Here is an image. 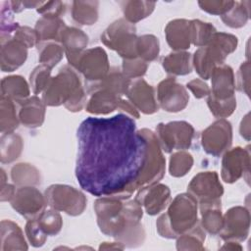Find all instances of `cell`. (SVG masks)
Listing matches in <instances>:
<instances>
[{
  "mask_svg": "<svg viewBox=\"0 0 251 251\" xmlns=\"http://www.w3.org/2000/svg\"><path fill=\"white\" fill-rule=\"evenodd\" d=\"M189 28L191 44L197 47L206 46L210 42L215 32H217L212 24L205 23L200 20L189 21Z\"/></svg>",
  "mask_w": 251,
  "mask_h": 251,
  "instance_id": "obj_39",
  "label": "cell"
},
{
  "mask_svg": "<svg viewBox=\"0 0 251 251\" xmlns=\"http://www.w3.org/2000/svg\"><path fill=\"white\" fill-rule=\"evenodd\" d=\"M46 205L67 215H81L87 204L84 193L68 184H52L44 192Z\"/></svg>",
  "mask_w": 251,
  "mask_h": 251,
  "instance_id": "obj_8",
  "label": "cell"
},
{
  "mask_svg": "<svg viewBox=\"0 0 251 251\" xmlns=\"http://www.w3.org/2000/svg\"><path fill=\"white\" fill-rule=\"evenodd\" d=\"M38 14L42 16H52L61 18L62 15L65 14L66 5L61 1H49L43 2L40 7L36 9Z\"/></svg>",
  "mask_w": 251,
  "mask_h": 251,
  "instance_id": "obj_51",
  "label": "cell"
},
{
  "mask_svg": "<svg viewBox=\"0 0 251 251\" xmlns=\"http://www.w3.org/2000/svg\"><path fill=\"white\" fill-rule=\"evenodd\" d=\"M12 37L22 42L27 49L35 45L37 46L39 43V37L36 30L27 25H20Z\"/></svg>",
  "mask_w": 251,
  "mask_h": 251,
  "instance_id": "obj_48",
  "label": "cell"
},
{
  "mask_svg": "<svg viewBox=\"0 0 251 251\" xmlns=\"http://www.w3.org/2000/svg\"><path fill=\"white\" fill-rule=\"evenodd\" d=\"M27 48L19 40L11 37L1 42L0 68L4 73H11L25 64Z\"/></svg>",
  "mask_w": 251,
  "mask_h": 251,
  "instance_id": "obj_21",
  "label": "cell"
},
{
  "mask_svg": "<svg viewBox=\"0 0 251 251\" xmlns=\"http://www.w3.org/2000/svg\"><path fill=\"white\" fill-rule=\"evenodd\" d=\"M10 202L12 208L26 220L36 218L46 205L45 196L34 186L18 187Z\"/></svg>",
  "mask_w": 251,
  "mask_h": 251,
  "instance_id": "obj_17",
  "label": "cell"
},
{
  "mask_svg": "<svg viewBox=\"0 0 251 251\" xmlns=\"http://www.w3.org/2000/svg\"><path fill=\"white\" fill-rule=\"evenodd\" d=\"M98 1H74L72 3V18L82 25H92L98 20Z\"/></svg>",
  "mask_w": 251,
  "mask_h": 251,
  "instance_id": "obj_33",
  "label": "cell"
},
{
  "mask_svg": "<svg viewBox=\"0 0 251 251\" xmlns=\"http://www.w3.org/2000/svg\"><path fill=\"white\" fill-rule=\"evenodd\" d=\"M234 4V1H199L198 5L201 10L211 15L223 16Z\"/></svg>",
  "mask_w": 251,
  "mask_h": 251,
  "instance_id": "obj_49",
  "label": "cell"
},
{
  "mask_svg": "<svg viewBox=\"0 0 251 251\" xmlns=\"http://www.w3.org/2000/svg\"><path fill=\"white\" fill-rule=\"evenodd\" d=\"M250 114L247 113L244 118L241 121L240 127H239V132L240 135L245 138L246 140H250Z\"/></svg>",
  "mask_w": 251,
  "mask_h": 251,
  "instance_id": "obj_54",
  "label": "cell"
},
{
  "mask_svg": "<svg viewBox=\"0 0 251 251\" xmlns=\"http://www.w3.org/2000/svg\"><path fill=\"white\" fill-rule=\"evenodd\" d=\"M129 83H130V79L126 77L122 72L116 69V70L110 71L109 74L106 75V77L100 82L93 85H89L87 91L88 93H90L95 89H107L109 91H112L116 94L123 96L126 94Z\"/></svg>",
  "mask_w": 251,
  "mask_h": 251,
  "instance_id": "obj_31",
  "label": "cell"
},
{
  "mask_svg": "<svg viewBox=\"0 0 251 251\" xmlns=\"http://www.w3.org/2000/svg\"><path fill=\"white\" fill-rule=\"evenodd\" d=\"M51 68L40 64L29 75V86L33 94H39L45 90L51 80Z\"/></svg>",
  "mask_w": 251,
  "mask_h": 251,
  "instance_id": "obj_43",
  "label": "cell"
},
{
  "mask_svg": "<svg viewBox=\"0 0 251 251\" xmlns=\"http://www.w3.org/2000/svg\"><path fill=\"white\" fill-rule=\"evenodd\" d=\"M16 188L13 184L10 183H6L4 185L1 186V194H0V200L1 202H5V201H11L15 192H16Z\"/></svg>",
  "mask_w": 251,
  "mask_h": 251,
  "instance_id": "obj_53",
  "label": "cell"
},
{
  "mask_svg": "<svg viewBox=\"0 0 251 251\" xmlns=\"http://www.w3.org/2000/svg\"><path fill=\"white\" fill-rule=\"evenodd\" d=\"M59 42L63 46L68 62L71 65L86 49L88 36L81 29L66 25L61 30Z\"/></svg>",
  "mask_w": 251,
  "mask_h": 251,
  "instance_id": "obj_22",
  "label": "cell"
},
{
  "mask_svg": "<svg viewBox=\"0 0 251 251\" xmlns=\"http://www.w3.org/2000/svg\"><path fill=\"white\" fill-rule=\"evenodd\" d=\"M136 27L124 18L112 23L102 33L101 41L123 59L137 58Z\"/></svg>",
  "mask_w": 251,
  "mask_h": 251,
  "instance_id": "obj_7",
  "label": "cell"
},
{
  "mask_svg": "<svg viewBox=\"0 0 251 251\" xmlns=\"http://www.w3.org/2000/svg\"><path fill=\"white\" fill-rule=\"evenodd\" d=\"M221 249H223V250H242V247L237 241L228 240L225 243V245H223L221 247Z\"/></svg>",
  "mask_w": 251,
  "mask_h": 251,
  "instance_id": "obj_56",
  "label": "cell"
},
{
  "mask_svg": "<svg viewBox=\"0 0 251 251\" xmlns=\"http://www.w3.org/2000/svg\"><path fill=\"white\" fill-rule=\"evenodd\" d=\"M13 11L10 7V3L3 2L1 5V42L11 38L12 34L20 26L18 23L14 22Z\"/></svg>",
  "mask_w": 251,
  "mask_h": 251,
  "instance_id": "obj_45",
  "label": "cell"
},
{
  "mask_svg": "<svg viewBox=\"0 0 251 251\" xmlns=\"http://www.w3.org/2000/svg\"><path fill=\"white\" fill-rule=\"evenodd\" d=\"M250 214L242 206H234L224 215V226L219 235L225 241H244L249 234Z\"/></svg>",
  "mask_w": 251,
  "mask_h": 251,
  "instance_id": "obj_16",
  "label": "cell"
},
{
  "mask_svg": "<svg viewBox=\"0 0 251 251\" xmlns=\"http://www.w3.org/2000/svg\"><path fill=\"white\" fill-rule=\"evenodd\" d=\"M66 25L65 22L59 17L42 16L37 20L34 29L36 30L39 42L41 41H58L61 30Z\"/></svg>",
  "mask_w": 251,
  "mask_h": 251,
  "instance_id": "obj_30",
  "label": "cell"
},
{
  "mask_svg": "<svg viewBox=\"0 0 251 251\" xmlns=\"http://www.w3.org/2000/svg\"><path fill=\"white\" fill-rule=\"evenodd\" d=\"M250 63L246 61L242 63L238 69L236 74V81H237V88L239 91L244 92L247 96H249V89H250Z\"/></svg>",
  "mask_w": 251,
  "mask_h": 251,
  "instance_id": "obj_50",
  "label": "cell"
},
{
  "mask_svg": "<svg viewBox=\"0 0 251 251\" xmlns=\"http://www.w3.org/2000/svg\"><path fill=\"white\" fill-rule=\"evenodd\" d=\"M193 166V157L184 150H178L170 158L169 173L174 177L184 176Z\"/></svg>",
  "mask_w": 251,
  "mask_h": 251,
  "instance_id": "obj_42",
  "label": "cell"
},
{
  "mask_svg": "<svg viewBox=\"0 0 251 251\" xmlns=\"http://www.w3.org/2000/svg\"><path fill=\"white\" fill-rule=\"evenodd\" d=\"M186 88L189 89L192 92V94L194 95V97L197 99L208 97L211 92V89L208 86V84L200 78H195V79H192L189 82H187Z\"/></svg>",
  "mask_w": 251,
  "mask_h": 251,
  "instance_id": "obj_52",
  "label": "cell"
},
{
  "mask_svg": "<svg viewBox=\"0 0 251 251\" xmlns=\"http://www.w3.org/2000/svg\"><path fill=\"white\" fill-rule=\"evenodd\" d=\"M46 105L36 95L28 97L20 103L18 111L19 121L22 125L29 128H35L42 126L45 119Z\"/></svg>",
  "mask_w": 251,
  "mask_h": 251,
  "instance_id": "obj_23",
  "label": "cell"
},
{
  "mask_svg": "<svg viewBox=\"0 0 251 251\" xmlns=\"http://www.w3.org/2000/svg\"><path fill=\"white\" fill-rule=\"evenodd\" d=\"M38 60L41 64L54 68L64 57L65 51L58 41H41L37 44Z\"/></svg>",
  "mask_w": 251,
  "mask_h": 251,
  "instance_id": "obj_38",
  "label": "cell"
},
{
  "mask_svg": "<svg viewBox=\"0 0 251 251\" xmlns=\"http://www.w3.org/2000/svg\"><path fill=\"white\" fill-rule=\"evenodd\" d=\"M156 96L159 107L170 113L182 111L186 108L189 101L186 88L176 82L174 76L167 77L159 82Z\"/></svg>",
  "mask_w": 251,
  "mask_h": 251,
  "instance_id": "obj_13",
  "label": "cell"
},
{
  "mask_svg": "<svg viewBox=\"0 0 251 251\" xmlns=\"http://www.w3.org/2000/svg\"><path fill=\"white\" fill-rule=\"evenodd\" d=\"M237 37L230 33L215 32L210 42L199 47L192 56V65L203 79H209L215 67L224 64L226 58L237 48Z\"/></svg>",
  "mask_w": 251,
  "mask_h": 251,
  "instance_id": "obj_5",
  "label": "cell"
},
{
  "mask_svg": "<svg viewBox=\"0 0 251 251\" xmlns=\"http://www.w3.org/2000/svg\"><path fill=\"white\" fill-rule=\"evenodd\" d=\"M207 105L214 117L219 119H225L229 117L236 108V98L232 96L227 99L220 100L212 96H208Z\"/></svg>",
  "mask_w": 251,
  "mask_h": 251,
  "instance_id": "obj_44",
  "label": "cell"
},
{
  "mask_svg": "<svg viewBox=\"0 0 251 251\" xmlns=\"http://www.w3.org/2000/svg\"><path fill=\"white\" fill-rule=\"evenodd\" d=\"M155 133L162 150L171 153L174 150H185L191 146L194 128L185 121H174L158 124Z\"/></svg>",
  "mask_w": 251,
  "mask_h": 251,
  "instance_id": "obj_10",
  "label": "cell"
},
{
  "mask_svg": "<svg viewBox=\"0 0 251 251\" xmlns=\"http://www.w3.org/2000/svg\"><path fill=\"white\" fill-rule=\"evenodd\" d=\"M90 97L85 105L86 112L93 115H107L120 109L129 115L131 118L138 119L139 112L123 96L107 89H95L91 91Z\"/></svg>",
  "mask_w": 251,
  "mask_h": 251,
  "instance_id": "obj_11",
  "label": "cell"
},
{
  "mask_svg": "<svg viewBox=\"0 0 251 251\" xmlns=\"http://www.w3.org/2000/svg\"><path fill=\"white\" fill-rule=\"evenodd\" d=\"M42 101L46 106L64 105L71 112H79L86 103V93L77 72L68 65L62 67L42 92Z\"/></svg>",
  "mask_w": 251,
  "mask_h": 251,
  "instance_id": "obj_3",
  "label": "cell"
},
{
  "mask_svg": "<svg viewBox=\"0 0 251 251\" xmlns=\"http://www.w3.org/2000/svg\"><path fill=\"white\" fill-rule=\"evenodd\" d=\"M25 235L28 240V242L33 246V247H41L46 239H47V234L41 229L39 226L36 219H30L27 220L25 227Z\"/></svg>",
  "mask_w": 251,
  "mask_h": 251,
  "instance_id": "obj_47",
  "label": "cell"
},
{
  "mask_svg": "<svg viewBox=\"0 0 251 251\" xmlns=\"http://www.w3.org/2000/svg\"><path fill=\"white\" fill-rule=\"evenodd\" d=\"M148 69V64L139 58L124 59L122 73L128 79H136L143 76Z\"/></svg>",
  "mask_w": 251,
  "mask_h": 251,
  "instance_id": "obj_46",
  "label": "cell"
},
{
  "mask_svg": "<svg viewBox=\"0 0 251 251\" xmlns=\"http://www.w3.org/2000/svg\"><path fill=\"white\" fill-rule=\"evenodd\" d=\"M24 148L23 138L15 133L2 134L0 141V160L2 164H9L17 160Z\"/></svg>",
  "mask_w": 251,
  "mask_h": 251,
  "instance_id": "obj_34",
  "label": "cell"
},
{
  "mask_svg": "<svg viewBox=\"0 0 251 251\" xmlns=\"http://www.w3.org/2000/svg\"><path fill=\"white\" fill-rule=\"evenodd\" d=\"M187 192L192 195L198 203L210 202L221 199L224 187L220 181L217 172L207 171L195 175L187 185Z\"/></svg>",
  "mask_w": 251,
  "mask_h": 251,
  "instance_id": "obj_15",
  "label": "cell"
},
{
  "mask_svg": "<svg viewBox=\"0 0 251 251\" xmlns=\"http://www.w3.org/2000/svg\"><path fill=\"white\" fill-rule=\"evenodd\" d=\"M160 52L159 39L153 34H143L137 36L136 54L137 58L144 62H152L157 59Z\"/></svg>",
  "mask_w": 251,
  "mask_h": 251,
  "instance_id": "obj_40",
  "label": "cell"
},
{
  "mask_svg": "<svg viewBox=\"0 0 251 251\" xmlns=\"http://www.w3.org/2000/svg\"><path fill=\"white\" fill-rule=\"evenodd\" d=\"M139 132L147 142V152L142 170L127 191L130 195L136 190L159 182L166 171V159L163 155V150L159 144L156 133L148 128L139 129Z\"/></svg>",
  "mask_w": 251,
  "mask_h": 251,
  "instance_id": "obj_6",
  "label": "cell"
},
{
  "mask_svg": "<svg viewBox=\"0 0 251 251\" xmlns=\"http://www.w3.org/2000/svg\"><path fill=\"white\" fill-rule=\"evenodd\" d=\"M20 124L15 102L1 96L0 99V130L2 134L12 133Z\"/></svg>",
  "mask_w": 251,
  "mask_h": 251,
  "instance_id": "obj_35",
  "label": "cell"
},
{
  "mask_svg": "<svg viewBox=\"0 0 251 251\" xmlns=\"http://www.w3.org/2000/svg\"><path fill=\"white\" fill-rule=\"evenodd\" d=\"M94 211L101 232L125 247L142 245L145 238L140 223L143 209L135 199L122 195L101 196L94 203Z\"/></svg>",
  "mask_w": 251,
  "mask_h": 251,
  "instance_id": "obj_2",
  "label": "cell"
},
{
  "mask_svg": "<svg viewBox=\"0 0 251 251\" xmlns=\"http://www.w3.org/2000/svg\"><path fill=\"white\" fill-rule=\"evenodd\" d=\"M28 246L24 232L18 224L11 220L1 221V251L27 250Z\"/></svg>",
  "mask_w": 251,
  "mask_h": 251,
  "instance_id": "obj_26",
  "label": "cell"
},
{
  "mask_svg": "<svg viewBox=\"0 0 251 251\" xmlns=\"http://www.w3.org/2000/svg\"><path fill=\"white\" fill-rule=\"evenodd\" d=\"M70 66L82 75L88 86L103 80L110 72L107 53L99 46L85 49Z\"/></svg>",
  "mask_w": 251,
  "mask_h": 251,
  "instance_id": "obj_9",
  "label": "cell"
},
{
  "mask_svg": "<svg viewBox=\"0 0 251 251\" xmlns=\"http://www.w3.org/2000/svg\"><path fill=\"white\" fill-rule=\"evenodd\" d=\"M124 19L130 24H136L139 21L147 18L155 9L156 3L150 1L129 0L120 2Z\"/></svg>",
  "mask_w": 251,
  "mask_h": 251,
  "instance_id": "obj_29",
  "label": "cell"
},
{
  "mask_svg": "<svg viewBox=\"0 0 251 251\" xmlns=\"http://www.w3.org/2000/svg\"><path fill=\"white\" fill-rule=\"evenodd\" d=\"M250 172L249 146L234 147L226 150L222 159L221 177L226 183H233Z\"/></svg>",
  "mask_w": 251,
  "mask_h": 251,
  "instance_id": "obj_14",
  "label": "cell"
},
{
  "mask_svg": "<svg viewBox=\"0 0 251 251\" xmlns=\"http://www.w3.org/2000/svg\"><path fill=\"white\" fill-rule=\"evenodd\" d=\"M126 96L137 111L145 115H152L159 110L155 89L143 78L130 81Z\"/></svg>",
  "mask_w": 251,
  "mask_h": 251,
  "instance_id": "obj_18",
  "label": "cell"
},
{
  "mask_svg": "<svg viewBox=\"0 0 251 251\" xmlns=\"http://www.w3.org/2000/svg\"><path fill=\"white\" fill-rule=\"evenodd\" d=\"M168 45L175 51H185L191 45L189 21L176 19L169 22L165 27Z\"/></svg>",
  "mask_w": 251,
  "mask_h": 251,
  "instance_id": "obj_24",
  "label": "cell"
},
{
  "mask_svg": "<svg viewBox=\"0 0 251 251\" xmlns=\"http://www.w3.org/2000/svg\"><path fill=\"white\" fill-rule=\"evenodd\" d=\"M41 229L47 235L58 234L63 226V220L59 211L49 207L44 208L35 218Z\"/></svg>",
  "mask_w": 251,
  "mask_h": 251,
  "instance_id": "obj_41",
  "label": "cell"
},
{
  "mask_svg": "<svg viewBox=\"0 0 251 251\" xmlns=\"http://www.w3.org/2000/svg\"><path fill=\"white\" fill-rule=\"evenodd\" d=\"M162 67L166 73L173 75H185L192 72V56L186 51H175L162 60Z\"/></svg>",
  "mask_w": 251,
  "mask_h": 251,
  "instance_id": "obj_28",
  "label": "cell"
},
{
  "mask_svg": "<svg viewBox=\"0 0 251 251\" xmlns=\"http://www.w3.org/2000/svg\"><path fill=\"white\" fill-rule=\"evenodd\" d=\"M150 216L161 213L170 204L171 190L163 183H155L139 189L134 198Z\"/></svg>",
  "mask_w": 251,
  "mask_h": 251,
  "instance_id": "obj_19",
  "label": "cell"
},
{
  "mask_svg": "<svg viewBox=\"0 0 251 251\" xmlns=\"http://www.w3.org/2000/svg\"><path fill=\"white\" fill-rule=\"evenodd\" d=\"M250 15V1H234L233 6L221 19L223 23L231 27L239 28L246 25Z\"/></svg>",
  "mask_w": 251,
  "mask_h": 251,
  "instance_id": "obj_36",
  "label": "cell"
},
{
  "mask_svg": "<svg viewBox=\"0 0 251 251\" xmlns=\"http://www.w3.org/2000/svg\"><path fill=\"white\" fill-rule=\"evenodd\" d=\"M125 245L122 244L121 242H103L99 246V250H109V249H120L123 250L125 249Z\"/></svg>",
  "mask_w": 251,
  "mask_h": 251,
  "instance_id": "obj_55",
  "label": "cell"
},
{
  "mask_svg": "<svg viewBox=\"0 0 251 251\" xmlns=\"http://www.w3.org/2000/svg\"><path fill=\"white\" fill-rule=\"evenodd\" d=\"M210 78L212 82L210 96L220 100L235 96V79L233 70L230 66L222 64L215 67Z\"/></svg>",
  "mask_w": 251,
  "mask_h": 251,
  "instance_id": "obj_20",
  "label": "cell"
},
{
  "mask_svg": "<svg viewBox=\"0 0 251 251\" xmlns=\"http://www.w3.org/2000/svg\"><path fill=\"white\" fill-rule=\"evenodd\" d=\"M197 200L188 192L177 194L169 204L168 211L156 222L160 236L175 239L198 224Z\"/></svg>",
  "mask_w": 251,
  "mask_h": 251,
  "instance_id": "obj_4",
  "label": "cell"
},
{
  "mask_svg": "<svg viewBox=\"0 0 251 251\" xmlns=\"http://www.w3.org/2000/svg\"><path fill=\"white\" fill-rule=\"evenodd\" d=\"M232 142V127L228 121L219 119L201 134V145L203 150L214 157L223 155L229 149Z\"/></svg>",
  "mask_w": 251,
  "mask_h": 251,
  "instance_id": "obj_12",
  "label": "cell"
},
{
  "mask_svg": "<svg viewBox=\"0 0 251 251\" xmlns=\"http://www.w3.org/2000/svg\"><path fill=\"white\" fill-rule=\"evenodd\" d=\"M201 213V227L212 235L219 234L224 226L221 199L199 203Z\"/></svg>",
  "mask_w": 251,
  "mask_h": 251,
  "instance_id": "obj_25",
  "label": "cell"
},
{
  "mask_svg": "<svg viewBox=\"0 0 251 251\" xmlns=\"http://www.w3.org/2000/svg\"><path fill=\"white\" fill-rule=\"evenodd\" d=\"M206 238L205 230L197 224L191 229L176 237L177 250H204V241Z\"/></svg>",
  "mask_w": 251,
  "mask_h": 251,
  "instance_id": "obj_37",
  "label": "cell"
},
{
  "mask_svg": "<svg viewBox=\"0 0 251 251\" xmlns=\"http://www.w3.org/2000/svg\"><path fill=\"white\" fill-rule=\"evenodd\" d=\"M30 89L27 81L22 75H8L1 80V96L14 102L22 103L29 97Z\"/></svg>",
  "mask_w": 251,
  "mask_h": 251,
  "instance_id": "obj_27",
  "label": "cell"
},
{
  "mask_svg": "<svg viewBox=\"0 0 251 251\" xmlns=\"http://www.w3.org/2000/svg\"><path fill=\"white\" fill-rule=\"evenodd\" d=\"M76 137L75 177L80 187L97 197H130L127 191L147 152V142L136 130L134 120L126 114L88 117L80 123Z\"/></svg>",
  "mask_w": 251,
  "mask_h": 251,
  "instance_id": "obj_1",
  "label": "cell"
},
{
  "mask_svg": "<svg viewBox=\"0 0 251 251\" xmlns=\"http://www.w3.org/2000/svg\"><path fill=\"white\" fill-rule=\"evenodd\" d=\"M11 178L18 187L35 186L40 183L39 171L28 163H18L11 169Z\"/></svg>",
  "mask_w": 251,
  "mask_h": 251,
  "instance_id": "obj_32",
  "label": "cell"
}]
</instances>
